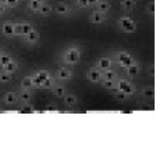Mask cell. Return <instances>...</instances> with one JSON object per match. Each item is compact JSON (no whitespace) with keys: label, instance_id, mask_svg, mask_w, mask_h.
<instances>
[{"label":"cell","instance_id":"6da1fadb","mask_svg":"<svg viewBox=\"0 0 156 156\" xmlns=\"http://www.w3.org/2000/svg\"><path fill=\"white\" fill-rule=\"evenodd\" d=\"M81 56H82V52H81L80 47L71 45V47H67V48L62 52V62L67 66H73L80 62Z\"/></svg>","mask_w":156,"mask_h":156},{"label":"cell","instance_id":"7a4b0ae2","mask_svg":"<svg viewBox=\"0 0 156 156\" xmlns=\"http://www.w3.org/2000/svg\"><path fill=\"white\" fill-rule=\"evenodd\" d=\"M116 89L123 90L125 93L129 94V96H132V94H134L136 92H137L136 85H133L129 78H119V80H116Z\"/></svg>","mask_w":156,"mask_h":156},{"label":"cell","instance_id":"3957f363","mask_svg":"<svg viewBox=\"0 0 156 156\" xmlns=\"http://www.w3.org/2000/svg\"><path fill=\"white\" fill-rule=\"evenodd\" d=\"M115 58H116V63H118L121 67L126 69L127 66H130L133 62H136L134 58L126 51H118L115 52Z\"/></svg>","mask_w":156,"mask_h":156},{"label":"cell","instance_id":"277c9868","mask_svg":"<svg viewBox=\"0 0 156 156\" xmlns=\"http://www.w3.org/2000/svg\"><path fill=\"white\" fill-rule=\"evenodd\" d=\"M118 26L121 27V30H123L125 33H133L137 29V23L129 16H122L118 19Z\"/></svg>","mask_w":156,"mask_h":156},{"label":"cell","instance_id":"5b68a950","mask_svg":"<svg viewBox=\"0 0 156 156\" xmlns=\"http://www.w3.org/2000/svg\"><path fill=\"white\" fill-rule=\"evenodd\" d=\"M73 78V71L69 67H59L55 73V80L59 81V82H66V81H70Z\"/></svg>","mask_w":156,"mask_h":156},{"label":"cell","instance_id":"8992f818","mask_svg":"<svg viewBox=\"0 0 156 156\" xmlns=\"http://www.w3.org/2000/svg\"><path fill=\"white\" fill-rule=\"evenodd\" d=\"M112 65H114V60L111 59L110 56H100L99 59L94 62L93 67H96L97 70H100V71H104V70H107V69L112 67Z\"/></svg>","mask_w":156,"mask_h":156},{"label":"cell","instance_id":"52a82bcc","mask_svg":"<svg viewBox=\"0 0 156 156\" xmlns=\"http://www.w3.org/2000/svg\"><path fill=\"white\" fill-rule=\"evenodd\" d=\"M141 71V67H140V63L136 60V62H133L130 66H127L126 69H125V74H126V77L129 78V80H132V78H136L140 74Z\"/></svg>","mask_w":156,"mask_h":156},{"label":"cell","instance_id":"ba28073f","mask_svg":"<svg viewBox=\"0 0 156 156\" xmlns=\"http://www.w3.org/2000/svg\"><path fill=\"white\" fill-rule=\"evenodd\" d=\"M86 80L90 82H100L101 81V71L97 70L96 67H90L86 70Z\"/></svg>","mask_w":156,"mask_h":156},{"label":"cell","instance_id":"9c48e42d","mask_svg":"<svg viewBox=\"0 0 156 156\" xmlns=\"http://www.w3.org/2000/svg\"><path fill=\"white\" fill-rule=\"evenodd\" d=\"M54 12L58 14V15H69V14H70V5H69L67 3L59 2V3H56V5H55Z\"/></svg>","mask_w":156,"mask_h":156},{"label":"cell","instance_id":"30bf717a","mask_svg":"<svg viewBox=\"0 0 156 156\" xmlns=\"http://www.w3.org/2000/svg\"><path fill=\"white\" fill-rule=\"evenodd\" d=\"M2 33L4 37H14V22L5 21L2 23Z\"/></svg>","mask_w":156,"mask_h":156},{"label":"cell","instance_id":"8fae6325","mask_svg":"<svg viewBox=\"0 0 156 156\" xmlns=\"http://www.w3.org/2000/svg\"><path fill=\"white\" fill-rule=\"evenodd\" d=\"M105 21H107V15L99 12V11H93L90 14V16H89V22L90 23H104Z\"/></svg>","mask_w":156,"mask_h":156},{"label":"cell","instance_id":"7c38bea8","mask_svg":"<svg viewBox=\"0 0 156 156\" xmlns=\"http://www.w3.org/2000/svg\"><path fill=\"white\" fill-rule=\"evenodd\" d=\"M52 90V94L56 97H59V99H63V97L66 96V93H67V89H66L65 85H62V83H55L54 88L51 89Z\"/></svg>","mask_w":156,"mask_h":156},{"label":"cell","instance_id":"4fadbf2b","mask_svg":"<svg viewBox=\"0 0 156 156\" xmlns=\"http://www.w3.org/2000/svg\"><path fill=\"white\" fill-rule=\"evenodd\" d=\"M110 8H111V4L108 0H99L96 4V11L104 14V15H107V14L110 12Z\"/></svg>","mask_w":156,"mask_h":156},{"label":"cell","instance_id":"5bb4252c","mask_svg":"<svg viewBox=\"0 0 156 156\" xmlns=\"http://www.w3.org/2000/svg\"><path fill=\"white\" fill-rule=\"evenodd\" d=\"M23 40L29 44H36V43H38V40H40V33H38L36 29H33L30 33H27L26 36H23Z\"/></svg>","mask_w":156,"mask_h":156},{"label":"cell","instance_id":"9a60e30c","mask_svg":"<svg viewBox=\"0 0 156 156\" xmlns=\"http://www.w3.org/2000/svg\"><path fill=\"white\" fill-rule=\"evenodd\" d=\"M4 103L8 105H12V104H16V103L19 101L18 99V93H15V92H7V93L4 94Z\"/></svg>","mask_w":156,"mask_h":156},{"label":"cell","instance_id":"2e32d148","mask_svg":"<svg viewBox=\"0 0 156 156\" xmlns=\"http://www.w3.org/2000/svg\"><path fill=\"white\" fill-rule=\"evenodd\" d=\"M54 12V7H52L51 4H48V3H41L40 8H38L37 14H40V15L43 16H48L51 15V14Z\"/></svg>","mask_w":156,"mask_h":156},{"label":"cell","instance_id":"e0dca14e","mask_svg":"<svg viewBox=\"0 0 156 156\" xmlns=\"http://www.w3.org/2000/svg\"><path fill=\"white\" fill-rule=\"evenodd\" d=\"M101 80H118V73L112 67L101 71Z\"/></svg>","mask_w":156,"mask_h":156},{"label":"cell","instance_id":"ac0fdd59","mask_svg":"<svg viewBox=\"0 0 156 156\" xmlns=\"http://www.w3.org/2000/svg\"><path fill=\"white\" fill-rule=\"evenodd\" d=\"M18 67H19V65H18V62L16 60H11V62H8L5 66H3L2 67V70H4V71H7V73H11V74H14L16 70H18Z\"/></svg>","mask_w":156,"mask_h":156},{"label":"cell","instance_id":"d6986e66","mask_svg":"<svg viewBox=\"0 0 156 156\" xmlns=\"http://www.w3.org/2000/svg\"><path fill=\"white\" fill-rule=\"evenodd\" d=\"M100 85L107 90H114V89H116V80H101Z\"/></svg>","mask_w":156,"mask_h":156},{"label":"cell","instance_id":"ffe728a7","mask_svg":"<svg viewBox=\"0 0 156 156\" xmlns=\"http://www.w3.org/2000/svg\"><path fill=\"white\" fill-rule=\"evenodd\" d=\"M141 94H143L144 99H148V100L154 99L155 97V88L151 85L145 86V88H143V90H141Z\"/></svg>","mask_w":156,"mask_h":156},{"label":"cell","instance_id":"44dd1931","mask_svg":"<svg viewBox=\"0 0 156 156\" xmlns=\"http://www.w3.org/2000/svg\"><path fill=\"white\" fill-rule=\"evenodd\" d=\"M18 99L21 103H29L30 99H32V90H25V89H21V92L18 93Z\"/></svg>","mask_w":156,"mask_h":156},{"label":"cell","instance_id":"7402d4cb","mask_svg":"<svg viewBox=\"0 0 156 156\" xmlns=\"http://www.w3.org/2000/svg\"><path fill=\"white\" fill-rule=\"evenodd\" d=\"M121 5L125 11H132L137 5V0H121Z\"/></svg>","mask_w":156,"mask_h":156},{"label":"cell","instance_id":"603a6c76","mask_svg":"<svg viewBox=\"0 0 156 156\" xmlns=\"http://www.w3.org/2000/svg\"><path fill=\"white\" fill-rule=\"evenodd\" d=\"M19 85H21V89H25V90H32V89H33V82H32V78H30V76L22 78Z\"/></svg>","mask_w":156,"mask_h":156},{"label":"cell","instance_id":"cb8c5ba5","mask_svg":"<svg viewBox=\"0 0 156 156\" xmlns=\"http://www.w3.org/2000/svg\"><path fill=\"white\" fill-rule=\"evenodd\" d=\"M63 101H65V104L67 107H73V105L77 104V97L71 93H66V96L63 97Z\"/></svg>","mask_w":156,"mask_h":156},{"label":"cell","instance_id":"d4e9b609","mask_svg":"<svg viewBox=\"0 0 156 156\" xmlns=\"http://www.w3.org/2000/svg\"><path fill=\"white\" fill-rule=\"evenodd\" d=\"M114 97H115L118 101H126L129 99V94H126L123 90H119V89H114Z\"/></svg>","mask_w":156,"mask_h":156},{"label":"cell","instance_id":"484cf974","mask_svg":"<svg viewBox=\"0 0 156 156\" xmlns=\"http://www.w3.org/2000/svg\"><path fill=\"white\" fill-rule=\"evenodd\" d=\"M14 58H12V55L10 54V52H7V51H4L3 52V55L0 56V67H3V66H5L8 62H11Z\"/></svg>","mask_w":156,"mask_h":156},{"label":"cell","instance_id":"4316f807","mask_svg":"<svg viewBox=\"0 0 156 156\" xmlns=\"http://www.w3.org/2000/svg\"><path fill=\"white\" fill-rule=\"evenodd\" d=\"M34 76L38 77L41 81H45V80H48V78H51V73H49L48 70H37L34 73Z\"/></svg>","mask_w":156,"mask_h":156},{"label":"cell","instance_id":"83f0119b","mask_svg":"<svg viewBox=\"0 0 156 156\" xmlns=\"http://www.w3.org/2000/svg\"><path fill=\"white\" fill-rule=\"evenodd\" d=\"M11 80H12V74L7 73V71H4V70H0V82L5 83V82H10Z\"/></svg>","mask_w":156,"mask_h":156},{"label":"cell","instance_id":"f1b7e54d","mask_svg":"<svg viewBox=\"0 0 156 156\" xmlns=\"http://www.w3.org/2000/svg\"><path fill=\"white\" fill-rule=\"evenodd\" d=\"M21 23H22V37H23V36H26L27 33H30L33 29H34V27H33V25L30 23V22H21Z\"/></svg>","mask_w":156,"mask_h":156},{"label":"cell","instance_id":"f546056e","mask_svg":"<svg viewBox=\"0 0 156 156\" xmlns=\"http://www.w3.org/2000/svg\"><path fill=\"white\" fill-rule=\"evenodd\" d=\"M41 3H38L37 0H29V3H27V7H29L30 11H33V12H37L38 8H40Z\"/></svg>","mask_w":156,"mask_h":156},{"label":"cell","instance_id":"4dcf8cb0","mask_svg":"<svg viewBox=\"0 0 156 156\" xmlns=\"http://www.w3.org/2000/svg\"><path fill=\"white\" fill-rule=\"evenodd\" d=\"M55 80L54 78H48V80H45V81H43V85H41V89H52L54 88V85H55Z\"/></svg>","mask_w":156,"mask_h":156},{"label":"cell","instance_id":"1f68e13d","mask_svg":"<svg viewBox=\"0 0 156 156\" xmlns=\"http://www.w3.org/2000/svg\"><path fill=\"white\" fill-rule=\"evenodd\" d=\"M14 36L22 37V23L21 22H14Z\"/></svg>","mask_w":156,"mask_h":156},{"label":"cell","instance_id":"d6a6232c","mask_svg":"<svg viewBox=\"0 0 156 156\" xmlns=\"http://www.w3.org/2000/svg\"><path fill=\"white\" fill-rule=\"evenodd\" d=\"M21 111L22 112H34V107H33V104H30V103H22Z\"/></svg>","mask_w":156,"mask_h":156},{"label":"cell","instance_id":"836d02e7","mask_svg":"<svg viewBox=\"0 0 156 156\" xmlns=\"http://www.w3.org/2000/svg\"><path fill=\"white\" fill-rule=\"evenodd\" d=\"M30 78H32V82H33V88H34V89H41L43 81H41L38 77H36L34 74H33V76H30Z\"/></svg>","mask_w":156,"mask_h":156},{"label":"cell","instance_id":"e575fe53","mask_svg":"<svg viewBox=\"0 0 156 156\" xmlns=\"http://www.w3.org/2000/svg\"><path fill=\"white\" fill-rule=\"evenodd\" d=\"M145 11L149 15H155V2H149L145 5Z\"/></svg>","mask_w":156,"mask_h":156},{"label":"cell","instance_id":"d590c367","mask_svg":"<svg viewBox=\"0 0 156 156\" xmlns=\"http://www.w3.org/2000/svg\"><path fill=\"white\" fill-rule=\"evenodd\" d=\"M18 4H19V0H7L5 2V7H8V8H14Z\"/></svg>","mask_w":156,"mask_h":156},{"label":"cell","instance_id":"8d00e7d4","mask_svg":"<svg viewBox=\"0 0 156 156\" xmlns=\"http://www.w3.org/2000/svg\"><path fill=\"white\" fill-rule=\"evenodd\" d=\"M76 3L80 5L81 8H85V7H89V3L88 0H76Z\"/></svg>","mask_w":156,"mask_h":156},{"label":"cell","instance_id":"74e56055","mask_svg":"<svg viewBox=\"0 0 156 156\" xmlns=\"http://www.w3.org/2000/svg\"><path fill=\"white\" fill-rule=\"evenodd\" d=\"M147 74H148V76H151V77L155 76V66L154 65H149L148 67H147Z\"/></svg>","mask_w":156,"mask_h":156},{"label":"cell","instance_id":"f35d334b","mask_svg":"<svg viewBox=\"0 0 156 156\" xmlns=\"http://www.w3.org/2000/svg\"><path fill=\"white\" fill-rule=\"evenodd\" d=\"M44 111H58V107L55 104H48Z\"/></svg>","mask_w":156,"mask_h":156},{"label":"cell","instance_id":"ab89813d","mask_svg":"<svg viewBox=\"0 0 156 156\" xmlns=\"http://www.w3.org/2000/svg\"><path fill=\"white\" fill-rule=\"evenodd\" d=\"M5 4H2V3H0V15H3V14L5 12Z\"/></svg>","mask_w":156,"mask_h":156},{"label":"cell","instance_id":"60d3db41","mask_svg":"<svg viewBox=\"0 0 156 156\" xmlns=\"http://www.w3.org/2000/svg\"><path fill=\"white\" fill-rule=\"evenodd\" d=\"M97 2H99V0H88L89 5H96V4H97Z\"/></svg>","mask_w":156,"mask_h":156},{"label":"cell","instance_id":"b9f144b4","mask_svg":"<svg viewBox=\"0 0 156 156\" xmlns=\"http://www.w3.org/2000/svg\"><path fill=\"white\" fill-rule=\"evenodd\" d=\"M3 52H4V49H2V48H0V56H2V55H3Z\"/></svg>","mask_w":156,"mask_h":156},{"label":"cell","instance_id":"7bdbcfd3","mask_svg":"<svg viewBox=\"0 0 156 156\" xmlns=\"http://www.w3.org/2000/svg\"><path fill=\"white\" fill-rule=\"evenodd\" d=\"M5 2H7V0H0V3H2V4H5Z\"/></svg>","mask_w":156,"mask_h":156},{"label":"cell","instance_id":"ee69618b","mask_svg":"<svg viewBox=\"0 0 156 156\" xmlns=\"http://www.w3.org/2000/svg\"><path fill=\"white\" fill-rule=\"evenodd\" d=\"M38 3H45V0H37Z\"/></svg>","mask_w":156,"mask_h":156}]
</instances>
